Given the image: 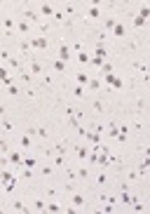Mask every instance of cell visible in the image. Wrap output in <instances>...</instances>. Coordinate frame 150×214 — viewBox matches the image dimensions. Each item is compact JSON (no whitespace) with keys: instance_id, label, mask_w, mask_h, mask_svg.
Instances as JSON below:
<instances>
[{"instance_id":"cell-24","label":"cell","mask_w":150,"mask_h":214,"mask_svg":"<svg viewBox=\"0 0 150 214\" xmlns=\"http://www.w3.org/2000/svg\"><path fill=\"white\" fill-rule=\"evenodd\" d=\"M12 28H14V21H12V19H5V31L12 33Z\"/></svg>"},{"instance_id":"cell-39","label":"cell","mask_w":150,"mask_h":214,"mask_svg":"<svg viewBox=\"0 0 150 214\" xmlns=\"http://www.w3.org/2000/svg\"><path fill=\"white\" fill-rule=\"evenodd\" d=\"M14 209H16V212H24V209H26V207H24L21 202H14Z\"/></svg>"},{"instance_id":"cell-25","label":"cell","mask_w":150,"mask_h":214,"mask_svg":"<svg viewBox=\"0 0 150 214\" xmlns=\"http://www.w3.org/2000/svg\"><path fill=\"white\" fill-rule=\"evenodd\" d=\"M89 162H91V165H99V155H96V151H91V155H89Z\"/></svg>"},{"instance_id":"cell-15","label":"cell","mask_w":150,"mask_h":214,"mask_svg":"<svg viewBox=\"0 0 150 214\" xmlns=\"http://www.w3.org/2000/svg\"><path fill=\"white\" fill-rule=\"evenodd\" d=\"M52 68H54V71H66V64H64V61H61V59H59V61L54 59V64H52Z\"/></svg>"},{"instance_id":"cell-32","label":"cell","mask_w":150,"mask_h":214,"mask_svg":"<svg viewBox=\"0 0 150 214\" xmlns=\"http://www.w3.org/2000/svg\"><path fill=\"white\" fill-rule=\"evenodd\" d=\"M33 209H35V212H40V209H45V202H42V200H35V207H33Z\"/></svg>"},{"instance_id":"cell-19","label":"cell","mask_w":150,"mask_h":214,"mask_svg":"<svg viewBox=\"0 0 150 214\" xmlns=\"http://www.w3.org/2000/svg\"><path fill=\"white\" fill-rule=\"evenodd\" d=\"M115 24H117V21H115V19H113V16H108V19H106V31H110V28L115 26Z\"/></svg>"},{"instance_id":"cell-11","label":"cell","mask_w":150,"mask_h":214,"mask_svg":"<svg viewBox=\"0 0 150 214\" xmlns=\"http://www.w3.org/2000/svg\"><path fill=\"white\" fill-rule=\"evenodd\" d=\"M70 202H73V207H82V205H85V198L77 193V195H73V200H70Z\"/></svg>"},{"instance_id":"cell-33","label":"cell","mask_w":150,"mask_h":214,"mask_svg":"<svg viewBox=\"0 0 150 214\" xmlns=\"http://www.w3.org/2000/svg\"><path fill=\"white\" fill-rule=\"evenodd\" d=\"M101 71H103V75H106V73H113V66H110V64H103Z\"/></svg>"},{"instance_id":"cell-41","label":"cell","mask_w":150,"mask_h":214,"mask_svg":"<svg viewBox=\"0 0 150 214\" xmlns=\"http://www.w3.org/2000/svg\"><path fill=\"white\" fill-rule=\"evenodd\" d=\"M7 148H10V146H7V144H5V141H2V139H0V151H2V153H5V151H7Z\"/></svg>"},{"instance_id":"cell-17","label":"cell","mask_w":150,"mask_h":214,"mask_svg":"<svg viewBox=\"0 0 150 214\" xmlns=\"http://www.w3.org/2000/svg\"><path fill=\"white\" fill-rule=\"evenodd\" d=\"M47 209H49V212H61V205H59V202H49Z\"/></svg>"},{"instance_id":"cell-36","label":"cell","mask_w":150,"mask_h":214,"mask_svg":"<svg viewBox=\"0 0 150 214\" xmlns=\"http://www.w3.org/2000/svg\"><path fill=\"white\" fill-rule=\"evenodd\" d=\"M52 172H54V165H52V167H42V174H45V177H47V174H52Z\"/></svg>"},{"instance_id":"cell-16","label":"cell","mask_w":150,"mask_h":214,"mask_svg":"<svg viewBox=\"0 0 150 214\" xmlns=\"http://www.w3.org/2000/svg\"><path fill=\"white\" fill-rule=\"evenodd\" d=\"M89 59H91V57H89L87 52H80V54H77V61H80V64H87Z\"/></svg>"},{"instance_id":"cell-4","label":"cell","mask_w":150,"mask_h":214,"mask_svg":"<svg viewBox=\"0 0 150 214\" xmlns=\"http://www.w3.org/2000/svg\"><path fill=\"white\" fill-rule=\"evenodd\" d=\"M94 57H99V59H106V57H108V49L103 47V45H96V47H94Z\"/></svg>"},{"instance_id":"cell-37","label":"cell","mask_w":150,"mask_h":214,"mask_svg":"<svg viewBox=\"0 0 150 214\" xmlns=\"http://www.w3.org/2000/svg\"><path fill=\"white\" fill-rule=\"evenodd\" d=\"M143 24H145V21H143V19H139V16H136V19H134V26H139V28H141V26H143Z\"/></svg>"},{"instance_id":"cell-23","label":"cell","mask_w":150,"mask_h":214,"mask_svg":"<svg viewBox=\"0 0 150 214\" xmlns=\"http://www.w3.org/2000/svg\"><path fill=\"white\" fill-rule=\"evenodd\" d=\"M19 49H21L24 54H28V52H31V45H28V43H19Z\"/></svg>"},{"instance_id":"cell-34","label":"cell","mask_w":150,"mask_h":214,"mask_svg":"<svg viewBox=\"0 0 150 214\" xmlns=\"http://www.w3.org/2000/svg\"><path fill=\"white\" fill-rule=\"evenodd\" d=\"M77 82H80V85H85V82H87V75H85V73H77Z\"/></svg>"},{"instance_id":"cell-38","label":"cell","mask_w":150,"mask_h":214,"mask_svg":"<svg viewBox=\"0 0 150 214\" xmlns=\"http://www.w3.org/2000/svg\"><path fill=\"white\" fill-rule=\"evenodd\" d=\"M94 111H103V104L101 101H94Z\"/></svg>"},{"instance_id":"cell-40","label":"cell","mask_w":150,"mask_h":214,"mask_svg":"<svg viewBox=\"0 0 150 214\" xmlns=\"http://www.w3.org/2000/svg\"><path fill=\"white\" fill-rule=\"evenodd\" d=\"M77 155H80V158H87V148H77Z\"/></svg>"},{"instance_id":"cell-10","label":"cell","mask_w":150,"mask_h":214,"mask_svg":"<svg viewBox=\"0 0 150 214\" xmlns=\"http://www.w3.org/2000/svg\"><path fill=\"white\" fill-rule=\"evenodd\" d=\"M113 35H115V38H122L124 35V26H122V24H115V26H113Z\"/></svg>"},{"instance_id":"cell-26","label":"cell","mask_w":150,"mask_h":214,"mask_svg":"<svg viewBox=\"0 0 150 214\" xmlns=\"http://www.w3.org/2000/svg\"><path fill=\"white\" fill-rule=\"evenodd\" d=\"M2 129H5V132H12V129H14V125H12L10 120H5V123H2Z\"/></svg>"},{"instance_id":"cell-28","label":"cell","mask_w":150,"mask_h":214,"mask_svg":"<svg viewBox=\"0 0 150 214\" xmlns=\"http://www.w3.org/2000/svg\"><path fill=\"white\" fill-rule=\"evenodd\" d=\"M10 179H12V177H10V174H7L5 170H0V181H10Z\"/></svg>"},{"instance_id":"cell-2","label":"cell","mask_w":150,"mask_h":214,"mask_svg":"<svg viewBox=\"0 0 150 214\" xmlns=\"http://www.w3.org/2000/svg\"><path fill=\"white\" fill-rule=\"evenodd\" d=\"M31 47H35V49H47V38L45 35H35V38H31Z\"/></svg>"},{"instance_id":"cell-22","label":"cell","mask_w":150,"mask_h":214,"mask_svg":"<svg viewBox=\"0 0 150 214\" xmlns=\"http://www.w3.org/2000/svg\"><path fill=\"white\" fill-rule=\"evenodd\" d=\"M16 28H19L21 33H28V24L26 21H19V24H16Z\"/></svg>"},{"instance_id":"cell-27","label":"cell","mask_w":150,"mask_h":214,"mask_svg":"<svg viewBox=\"0 0 150 214\" xmlns=\"http://www.w3.org/2000/svg\"><path fill=\"white\" fill-rule=\"evenodd\" d=\"M148 165H150L148 160H143V162H141V167H139V172H141V174H145V172H148Z\"/></svg>"},{"instance_id":"cell-7","label":"cell","mask_w":150,"mask_h":214,"mask_svg":"<svg viewBox=\"0 0 150 214\" xmlns=\"http://www.w3.org/2000/svg\"><path fill=\"white\" fill-rule=\"evenodd\" d=\"M59 57H61V61H64V64L70 59V49L66 47V45H61V49H59Z\"/></svg>"},{"instance_id":"cell-6","label":"cell","mask_w":150,"mask_h":214,"mask_svg":"<svg viewBox=\"0 0 150 214\" xmlns=\"http://www.w3.org/2000/svg\"><path fill=\"white\" fill-rule=\"evenodd\" d=\"M7 160H10L12 165H21L24 158H21V153H19V151H14V153H10V158H7Z\"/></svg>"},{"instance_id":"cell-5","label":"cell","mask_w":150,"mask_h":214,"mask_svg":"<svg viewBox=\"0 0 150 214\" xmlns=\"http://www.w3.org/2000/svg\"><path fill=\"white\" fill-rule=\"evenodd\" d=\"M21 165L26 167V170H35V167H38V160H35V158H24Z\"/></svg>"},{"instance_id":"cell-13","label":"cell","mask_w":150,"mask_h":214,"mask_svg":"<svg viewBox=\"0 0 150 214\" xmlns=\"http://www.w3.org/2000/svg\"><path fill=\"white\" fill-rule=\"evenodd\" d=\"M101 14V12H99V7L94 5V7H89V12H87V16H89V19H96V16Z\"/></svg>"},{"instance_id":"cell-14","label":"cell","mask_w":150,"mask_h":214,"mask_svg":"<svg viewBox=\"0 0 150 214\" xmlns=\"http://www.w3.org/2000/svg\"><path fill=\"white\" fill-rule=\"evenodd\" d=\"M148 16H150V10H148V7H141V12H139V19H143V21H145V19H148Z\"/></svg>"},{"instance_id":"cell-8","label":"cell","mask_w":150,"mask_h":214,"mask_svg":"<svg viewBox=\"0 0 150 214\" xmlns=\"http://www.w3.org/2000/svg\"><path fill=\"white\" fill-rule=\"evenodd\" d=\"M24 16H26L28 21H40V14H38V12H33V10H26V12H24Z\"/></svg>"},{"instance_id":"cell-31","label":"cell","mask_w":150,"mask_h":214,"mask_svg":"<svg viewBox=\"0 0 150 214\" xmlns=\"http://www.w3.org/2000/svg\"><path fill=\"white\" fill-rule=\"evenodd\" d=\"M7 92L14 96V94H19V87H16V85H10V87H7Z\"/></svg>"},{"instance_id":"cell-9","label":"cell","mask_w":150,"mask_h":214,"mask_svg":"<svg viewBox=\"0 0 150 214\" xmlns=\"http://www.w3.org/2000/svg\"><path fill=\"white\" fill-rule=\"evenodd\" d=\"M40 12H42L45 16H54V12H56V10H54L52 5H40Z\"/></svg>"},{"instance_id":"cell-29","label":"cell","mask_w":150,"mask_h":214,"mask_svg":"<svg viewBox=\"0 0 150 214\" xmlns=\"http://www.w3.org/2000/svg\"><path fill=\"white\" fill-rule=\"evenodd\" d=\"M73 92H75V96H82V94H85V87H82V85H77Z\"/></svg>"},{"instance_id":"cell-18","label":"cell","mask_w":150,"mask_h":214,"mask_svg":"<svg viewBox=\"0 0 150 214\" xmlns=\"http://www.w3.org/2000/svg\"><path fill=\"white\" fill-rule=\"evenodd\" d=\"M91 66H96V68H101V66H103V59H99V57H91Z\"/></svg>"},{"instance_id":"cell-12","label":"cell","mask_w":150,"mask_h":214,"mask_svg":"<svg viewBox=\"0 0 150 214\" xmlns=\"http://www.w3.org/2000/svg\"><path fill=\"white\" fill-rule=\"evenodd\" d=\"M31 71H33L35 75H40V73H42V64H40V61H33V64H31Z\"/></svg>"},{"instance_id":"cell-30","label":"cell","mask_w":150,"mask_h":214,"mask_svg":"<svg viewBox=\"0 0 150 214\" xmlns=\"http://www.w3.org/2000/svg\"><path fill=\"white\" fill-rule=\"evenodd\" d=\"M99 87H101L99 80H89V90H99Z\"/></svg>"},{"instance_id":"cell-42","label":"cell","mask_w":150,"mask_h":214,"mask_svg":"<svg viewBox=\"0 0 150 214\" xmlns=\"http://www.w3.org/2000/svg\"><path fill=\"white\" fill-rule=\"evenodd\" d=\"M2 115H5V106H0V118H2Z\"/></svg>"},{"instance_id":"cell-1","label":"cell","mask_w":150,"mask_h":214,"mask_svg":"<svg viewBox=\"0 0 150 214\" xmlns=\"http://www.w3.org/2000/svg\"><path fill=\"white\" fill-rule=\"evenodd\" d=\"M106 82L113 87V90H122L124 87V82H122V78H117L115 73H106Z\"/></svg>"},{"instance_id":"cell-21","label":"cell","mask_w":150,"mask_h":214,"mask_svg":"<svg viewBox=\"0 0 150 214\" xmlns=\"http://www.w3.org/2000/svg\"><path fill=\"white\" fill-rule=\"evenodd\" d=\"M19 144H21L24 148H31V139H28V137H21V139H19Z\"/></svg>"},{"instance_id":"cell-3","label":"cell","mask_w":150,"mask_h":214,"mask_svg":"<svg viewBox=\"0 0 150 214\" xmlns=\"http://www.w3.org/2000/svg\"><path fill=\"white\" fill-rule=\"evenodd\" d=\"M85 137H87V139H89L94 146H99V144H101V137H99V132H94V129H91V132H87Z\"/></svg>"},{"instance_id":"cell-20","label":"cell","mask_w":150,"mask_h":214,"mask_svg":"<svg viewBox=\"0 0 150 214\" xmlns=\"http://www.w3.org/2000/svg\"><path fill=\"white\" fill-rule=\"evenodd\" d=\"M10 68H19L21 71V61L19 59H10Z\"/></svg>"},{"instance_id":"cell-35","label":"cell","mask_w":150,"mask_h":214,"mask_svg":"<svg viewBox=\"0 0 150 214\" xmlns=\"http://www.w3.org/2000/svg\"><path fill=\"white\" fill-rule=\"evenodd\" d=\"M52 165H54V167H59V165H64V158H61V155H56V160H54V162H52Z\"/></svg>"}]
</instances>
